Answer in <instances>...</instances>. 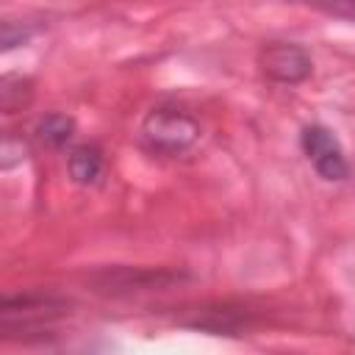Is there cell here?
<instances>
[{
	"label": "cell",
	"instance_id": "1",
	"mask_svg": "<svg viewBox=\"0 0 355 355\" xmlns=\"http://www.w3.org/2000/svg\"><path fill=\"white\" fill-rule=\"evenodd\" d=\"M200 139V125L191 114L178 105H158L153 108L139 130V141L147 153L175 158L189 153Z\"/></svg>",
	"mask_w": 355,
	"mask_h": 355
},
{
	"label": "cell",
	"instance_id": "2",
	"mask_svg": "<svg viewBox=\"0 0 355 355\" xmlns=\"http://www.w3.org/2000/svg\"><path fill=\"white\" fill-rule=\"evenodd\" d=\"M69 313L64 300L47 294H17L0 302V330L6 338L42 336Z\"/></svg>",
	"mask_w": 355,
	"mask_h": 355
},
{
	"label": "cell",
	"instance_id": "3",
	"mask_svg": "<svg viewBox=\"0 0 355 355\" xmlns=\"http://www.w3.org/2000/svg\"><path fill=\"white\" fill-rule=\"evenodd\" d=\"M300 147L305 153V158L311 161V166L316 169L319 178L330 180V183H341L349 178V161L344 155L341 141L336 139V133L324 125H305L300 133Z\"/></svg>",
	"mask_w": 355,
	"mask_h": 355
},
{
	"label": "cell",
	"instance_id": "4",
	"mask_svg": "<svg viewBox=\"0 0 355 355\" xmlns=\"http://www.w3.org/2000/svg\"><path fill=\"white\" fill-rule=\"evenodd\" d=\"M258 67L269 80L300 83L313 72V61L305 47L288 42H269L258 53Z\"/></svg>",
	"mask_w": 355,
	"mask_h": 355
},
{
	"label": "cell",
	"instance_id": "5",
	"mask_svg": "<svg viewBox=\"0 0 355 355\" xmlns=\"http://www.w3.org/2000/svg\"><path fill=\"white\" fill-rule=\"evenodd\" d=\"M67 169H69V178L78 186H97L103 180V172H105L103 150L94 147V144L72 147L69 155H67Z\"/></svg>",
	"mask_w": 355,
	"mask_h": 355
},
{
	"label": "cell",
	"instance_id": "6",
	"mask_svg": "<svg viewBox=\"0 0 355 355\" xmlns=\"http://www.w3.org/2000/svg\"><path fill=\"white\" fill-rule=\"evenodd\" d=\"M33 136L47 150H64L75 136V119L67 114H44L36 122Z\"/></svg>",
	"mask_w": 355,
	"mask_h": 355
},
{
	"label": "cell",
	"instance_id": "7",
	"mask_svg": "<svg viewBox=\"0 0 355 355\" xmlns=\"http://www.w3.org/2000/svg\"><path fill=\"white\" fill-rule=\"evenodd\" d=\"M191 327H200V330H211V333H236L241 327H247V311H239V308H202L197 311V319L186 322Z\"/></svg>",
	"mask_w": 355,
	"mask_h": 355
},
{
	"label": "cell",
	"instance_id": "8",
	"mask_svg": "<svg viewBox=\"0 0 355 355\" xmlns=\"http://www.w3.org/2000/svg\"><path fill=\"white\" fill-rule=\"evenodd\" d=\"M31 80L22 78V75H6L3 78V89H0V103H3V111L6 114H14L19 111L28 100H31Z\"/></svg>",
	"mask_w": 355,
	"mask_h": 355
},
{
	"label": "cell",
	"instance_id": "9",
	"mask_svg": "<svg viewBox=\"0 0 355 355\" xmlns=\"http://www.w3.org/2000/svg\"><path fill=\"white\" fill-rule=\"evenodd\" d=\"M322 14L338 17V19H352L355 22V0H300Z\"/></svg>",
	"mask_w": 355,
	"mask_h": 355
}]
</instances>
